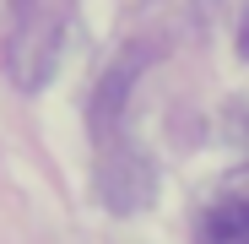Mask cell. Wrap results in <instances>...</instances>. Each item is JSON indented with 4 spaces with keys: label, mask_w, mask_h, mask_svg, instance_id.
Instances as JSON below:
<instances>
[{
    "label": "cell",
    "mask_w": 249,
    "mask_h": 244,
    "mask_svg": "<svg viewBox=\"0 0 249 244\" xmlns=\"http://www.w3.org/2000/svg\"><path fill=\"white\" fill-rule=\"evenodd\" d=\"M141 49L119 55V65L98 81V98H92V141H98V190L114 212H136L146 206L152 195V169L146 157L130 136V114H124V103H130V81H136V65Z\"/></svg>",
    "instance_id": "cell-1"
},
{
    "label": "cell",
    "mask_w": 249,
    "mask_h": 244,
    "mask_svg": "<svg viewBox=\"0 0 249 244\" xmlns=\"http://www.w3.org/2000/svg\"><path fill=\"white\" fill-rule=\"evenodd\" d=\"M71 0H11L6 22V76L22 93L49 87V76L60 71L65 33H71Z\"/></svg>",
    "instance_id": "cell-2"
},
{
    "label": "cell",
    "mask_w": 249,
    "mask_h": 244,
    "mask_svg": "<svg viewBox=\"0 0 249 244\" xmlns=\"http://www.w3.org/2000/svg\"><path fill=\"white\" fill-rule=\"evenodd\" d=\"M200 244H249V195H222L200 217Z\"/></svg>",
    "instance_id": "cell-3"
},
{
    "label": "cell",
    "mask_w": 249,
    "mask_h": 244,
    "mask_svg": "<svg viewBox=\"0 0 249 244\" xmlns=\"http://www.w3.org/2000/svg\"><path fill=\"white\" fill-rule=\"evenodd\" d=\"M238 49H244V55H249V22H244V33H238Z\"/></svg>",
    "instance_id": "cell-4"
}]
</instances>
